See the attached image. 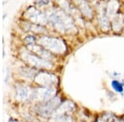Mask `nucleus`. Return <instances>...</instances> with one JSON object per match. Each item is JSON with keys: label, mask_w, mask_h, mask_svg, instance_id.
<instances>
[{"label": "nucleus", "mask_w": 124, "mask_h": 122, "mask_svg": "<svg viewBox=\"0 0 124 122\" xmlns=\"http://www.w3.org/2000/svg\"><path fill=\"white\" fill-rule=\"evenodd\" d=\"M27 17L32 20L33 22H37L40 23H45L46 21L45 16L35 8H31L27 11Z\"/></svg>", "instance_id": "obj_7"}, {"label": "nucleus", "mask_w": 124, "mask_h": 122, "mask_svg": "<svg viewBox=\"0 0 124 122\" xmlns=\"http://www.w3.org/2000/svg\"><path fill=\"white\" fill-rule=\"evenodd\" d=\"M60 104V99L59 97L51 99L43 105H41L39 107L38 111L41 115H49L53 112L55 110H56V107Z\"/></svg>", "instance_id": "obj_3"}, {"label": "nucleus", "mask_w": 124, "mask_h": 122, "mask_svg": "<svg viewBox=\"0 0 124 122\" xmlns=\"http://www.w3.org/2000/svg\"><path fill=\"white\" fill-rule=\"evenodd\" d=\"M36 82L41 85L47 86L48 87L51 85H54L56 83L57 78L55 75L47 73H40L39 74L36 76Z\"/></svg>", "instance_id": "obj_4"}, {"label": "nucleus", "mask_w": 124, "mask_h": 122, "mask_svg": "<svg viewBox=\"0 0 124 122\" xmlns=\"http://www.w3.org/2000/svg\"><path fill=\"white\" fill-rule=\"evenodd\" d=\"M113 27H114L115 30H119L121 28V19H120V17H117L114 19V22H113Z\"/></svg>", "instance_id": "obj_16"}, {"label": "nucleus", "mask_w": 124, "mask_h": 122, "mask_svg": "<svg viewBox=\"0 0 124 122\" xmlns=\"http://www.w3.org/2000/svg\"><path fill=\"white\" fill-rule=\"evenodd\" d=\"M55 92L53 87H43L36 90L35 93H32V97L40 100H49L55 95Z\"/></svg>", "instance_id": "obj_6"}, {"label": "nucleus", "mask_w": 124, "mask_h": 122, "mask_svg": "<svg viewBox=\"0 0 124 122\" xmlns=\"http://www.w3.org/2000/svg\"><path fill=\"white\" fill-rule=\"evenodd\" d=\"M112 87H113V89L117 93H123V85L121 83H119L117 80L112 82Z\"/></svg>", "instance_id": "obj_12"}, {"label": "nucleus", "mask_w": 124, "mask_h": 122, "mask_svg": "<svg viewBox=\"0 0 124 122\" xmlns=\"http://www.w3.org/2000/svg\"><path fill=\"white\" fill-rule=\"evenodd\" d=\"M80 9L82 11V13H84L85 16H87L88 17H92V12L91 9L89 8V5L87 4V3L85 2H83V3H80Z\"/></svg>", "instance_id": "obj_10"}, {"label": "nucleus", "mask_w": 124, "mask_h": 122, "mask_svg": "<svg viewBox=\"0 0 124 122\" xmlns=\"http://www.w3.org/2000/svg\"><path fill=\"white\" fill-rule=\"evenodd\" d=\"M55 120H56V121H55L56 122H73L71 118L70 117L69 115H57Z\"/></svg>", "instance_id": "obj_13"}, {"label": "nucleus", "mask_w": 124, "mask_h": 122, "mask_svg": "<svg viewBox=\"0 0 124 122\" xmlns=\"http://www.w3.org/2000/svg\"><path fill=\"white\" fill-rule=\"evenodd\" d=\"M35 73H36L35 70L32 69H30V68H28V69H23L21 71L22 75L26 78H28V79L32 78L33 75L35 74Z\"/></svg>", "instance_id": "obj_11"}, {"label": "nucleus", "mask_w": 124, "mask_h": 122, "mask_svg": "<svg viewBox=\"0 0 124 122\" xmlns=\"http://www.w3.org/2000/svg\"><path fill=\"white\" fill-rule=\"evenodd\" d=\"M29 47H31V49L32 50L36 51V53H37L38 55H40L41 56H42L43 58H46V59H51V58L52 57L51 55H50L49 52H48L46 49H44L43 47L35 46V45H30Z\"/></svg>", "instance_id": "obj_9"}, {"label": "nucleus", "mask_w": 124, "mask_h": 122, "mask_svg": "<svg viewBox=\"0 0 124 122\" xmlns=\"http://www.w3.org/2000/svg\"><path fill=\"white\" fill-rule=\"evenodd\" d=\"M116 5H117V3H115V2H112L110 3V4L108 5V15H113V13H115V11L117 10V8H114L116 7Z\"/></svg>", "instance_id": "obj_15"}, {"label": "nucleus", "mask_w": 124, "mask_h": 122, "mask_svg": "<svg viewBox=\"0 0 124 122\" xmlns=\"http://www.w3.org/2000/svg\"><path fill=\"white\" fill-rule=\"evenodd\" d=\"M26 59L30 65L35 67H41V68H51V64L46 59H41L37 55H34L32 54H27L26 56Z\"/></svg>", "instance_id": "obj_5"}, {"label": "nucleus", "mask_w": 124, "mask_h": 122, "mask_svg": "<svg viewBox=\"0 0 124 122\" xmlns=\"http://www.w3.org/2000/svg\"><path fill=\"white\" fill-rule=\"evenodd\" d=\"M100 23H101V27L102 28L103 30H108L109 27V23H108V19L106 18L105 16H103V17L100 18Z\"/></svg>", "instance_id": "obj_14"}, {"label": "nucleus", "mask_w": 124, "mask_h": 122, "mask_svg": "<svg viewBox=\"0 0 124 122\" xmlns=\"http://www.w3.org/2000/svg\"><path fill=\"white\" fill-rule=\"evenodd\" d=\"M39 42L45 48L55 53H63L65 51V43L61 40L56 39V38L44 36L40 39Z\"/></svg>", "instance_id": "obj_2"}, {"label": "nucleus", "mask_w": 124, "mask_h": 122, "mask_svg": "<svg viewBox=\"0 0 124 122\" xmlns=\"http://www.w3.org/2000/svg\"><path fill=\"white\" fill-rule=\"evenodd\" d=\"M50 20L55 26V28L61 31H70V28H73V22L67 15L64 14L60 12H55L51 14Z\"/></svg>", "instance_id": "obj_1"}, {"label": "nucleus", "mask_w": 124, "mask_h": 122, "mask_svg": "<svg viewBox=\"0 0 124 122\" xmlns=\"http://www.w3.org/2000/svg\"><path fill=\"white\" fill-rule=\"evenodd\" d=\"M31 95H32V93H31V91L26 87H21L17 88V97L19 100H26L28 97H31Z\"/></svg>", "instance_id": "obj_8"}]
</instances>
